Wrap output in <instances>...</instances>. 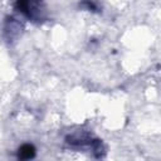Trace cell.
I'll list each match as a JSON object with an SVG mask.
<instances>
[{
	"mask_svg": "<svg viewBox=\"0 0 161 161\" xmlns=\"http://www.w3.org/2000/svg\"><path fill=\"white\" fill-rule=\"evenodd\" d=\"M15 8L33 21H42L45 18V9L42 0H16Z\"/></svg>",
	"mask_w": 161,
	"mask_h": 161,
	"instance_id": "1",
	"label": "cell"
},
{
	"mask_svg": "<svg viewBox=\"0 0 161 161\" xmlns=\"http://www.w3.org/2000/svg\"><path fill=\"white\" fill-rule=\"evenodd\" d=\"M21 29H23V28H21L20 23H19L15 18L9 16V18L6 19L5 26H4V36H6V35L9 34V36L6 38V42H11V40H14V39H16L18 35L20 34Z\"/></svg>",
	"mask_w": 161,
	"mask_h": 161,
	"instance_id": "2",
	"label": "cell"
},
{
	"mask_svg": "<svg viewBox=\"0 0 161 161\" xmlns=\"http://www.w3.org/2000/svg\"><path fill=\"white\" fill-rule=\"evenodd\" d=\"M35 156V147L31 143H24L18 148V158L29 160Z\"/></svg>",
	"mask_w": 161,
	"mask_h": 161,
	"instance_id": "3",
	"label": "cell"
}]
</instances>
